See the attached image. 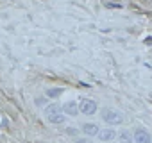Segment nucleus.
I'll use <instances>...</instances> for the list:
<instances>
[{
	"instance_id": "obj_12",
	"label": "nucleus",
	"mask_w": 152,
	"mask_h": 143,
	"mask_svg": "<svg viewBox=\"0 0 152 143\" xmlns=\"http://www.w3.org/2000/svg\"><path fill=\"white\" fill-rule=\"evenodd\" d=\"M75 143H93V141H91V138H77Z\"/></svg>"
},
{
	"instance_id": "obj_11",
	"label": "nucleus",
	"mask_w": 152,
	"mask_h": 143,
	"mask_svg": "<svg viewBox=\"0 0 152 143\" xmlns=\"http://www.w3.org/2000/svg\"><path fill=\"white\" fill-rule=\"evenodd\" d=\"M66 134H70V136H77L79 131L75 129V127H68V129H66Z\"/></svg>"
},
{
	"instance_id": "obj_6",
	"label": "nucleus",
	"mask_w": 152,
	"mask_h": 143,
	"mask_svg": "<svg viewBox=\"0 0 152 143\" xmlns=\"http://www.w3.org/2000/svg\"><path fill=\"white\" fill-rule=\"evenodd\" d=\"M99 131H100V129H99V125H97V123H84V125H83V132H84L88 138L97 136V134H99Z\"/></svg>"
},
{
	"instance_id": "obj_13",
	"label": "nucleus",
	"mask_w": 152,
	"mask_h": 143,
	"mask_svg": "<svg viewBox=\"0 0 152 143\" xmlns=\"http://www.w3.org/2000/svg\"><path fill=\"white\" fill-rule=\"evenodd\" d=\"M36 104L38 106H45L47 104V98H36Z\"/></svg>"
},
{
	"instance_id": "obj_9",
	"label": "nucleus",
	"mask_w": 152,
	"mask_h": 143,
	"mask_svg": "<svg viewBox=\"0 0 152 143\" xmlns=\"http://www.w3.org/2000/svg\"><path fill=\"white\" fill-rule=\"evenodd\" d=\"M61 93H63V88H50L47 90V98H57L61 97Z\"/></svg>"
},
{
	"instance_id": "obj_2",
	"label": "nucleus",
	"mask_w": 152,
	"mask_h": 143,
	"mask_svg": "<svg viewBox=\"0 0 152 143\" xmlns=\"http://www.w3.org/2000/svg\"><path fill=\"white\" fill-rule=\"evenodd\" d=\"M97 109H99V106H97V102L91 100V98H83V100L79 102V113H83V115L91 116V115L97 113Z\"/></svg>"
},
{
	"instance_id": "obj_8",
	"label": "nucleus",
	"mask_w": 152,
	"mask_h": 143,
	"mask_svg": "<svg viewBox=\"0 0 152 143\" xmlns=\"http://www.w3.org/2000/svg\"><path fill=\"white\" fill-rule=\"evenodd\" d=\"M56 113H63V111H61V106H57V104H48V106L45 107V116H50V115H56Z\"/></svg>"
},
{
	"instance_id": "obj_15",
	"label": "nucleus",
	"mask_w": 152,
	"mask_h": 143,
	"mask_svg": "<svg viewBox=\"0 0 152 143\" xmlns=\"http://www.w3.org/2000/svg\"><path fill=\"white\" fill-rule=\"evenodd\" d=\"M145 45H152V38H147L145 39Z\"/></svg>"
},
{
	"instance_id": "obj_1",
	"label": "nucleus",
	"mask_w": 152,
	"mask_h": 143,
	"mask_svg": "<svg viewBox=\"0 0 152 143\" xmlns=\"http://www.w3.org/2000/svg\"><path fill=\"white\" fill-rule=\"evenodd\" d=\"M100 115H102V120H104L106 123H109V125H120V123L124 122L122 113H120V111H115V109H111V107H104V109L100 111Z\"/></svg>"
},
{
	"instance_id": "obj_7",
	"label": "nucleus",
	"mask_w": 152,
	"mask_h": 143,
	"mask_svg": "<svg viewBox=\"0 0 152 143\" xmlns=\"http://www.w3.org/2000/svg\"><path fill=\"white\" fill-rule=\"evenodd\" d=\"M47 120H48L52 125H61V123L64 122V115H63V113H56V115L47 116Z\"/></svg>"
},
{
	"instance_id": "obj_4",
	"label": "nucleus",
	"mask_w": 152,
	"mask_h": 143,
	"mask_svg": "<svg viewBox=\"0 0 152 143\" xmlns=\"http://www.w3.org/2000/svg\"><path fill=\"white\" fill-rule=\"evenodd\" d=\"M132 139L136 143H150V134L145 129H136L134 134H132Z\"/></svg>"
},
{
	"instance_id": "obj_14",
	"label": "nucleus",
	"mask_w": 152,
	"mask_h": 143,
	"mask_svg": "<svg viewBox=\"0 0 152 143\" xmlns=\"http://www.w3.org/2000/svg\"><path fill=\"white\" fill-rule=\"evenodd\" d=\"M107 7H122L120 4H107Z\"/></svg>"
},
{
	"instance_id": "obj_10",
	"label": "nucleus",
	"mask_w": 152,
	"mask_h": 143,
	"mask_svg": "<svg viewBox=\"0 0 152 143\" xmlns=\"http://www.w3.org/2000/svg\"><path fill=\"white\" fill-rule=\"evenodd\" d=\"M134 139H132V134L129 132V131H124V132H120V143H132Z\"/></svg>"
},
{
	"instance_id": "obj_5",
	"label": "nucleus",
	"mask_w": 152,
	"mask_h": 143,
	"mask_svg": "<svg viewBox=\"0 0 152 143\" xmlns=\"http://www.w3.org/2000/svg\"><path fill=\"white\" fill-rule=\"evenodd\" d=\"M115 136H116V132H115V129H100L99 131V134H97V138L100 139V141H113L115 139Z\"/></svg>"
},
{
	"instance_id": "obj_3",
	"label": "nucleus",
	"mask_w": 152,
	"mask_h": 143,
	"mask_svg": "<svg viewBox=\"0 0 152 143\" xmlns=\"http://www.w3.org/2000/svg\"><path fill=\"white\" fill-rule=\"evenodd\" d=\"M61 111H63V115H68V116H77L79 115V104L77 102H66L64 106H61Z\"/></svg>"
}]
</instances>
